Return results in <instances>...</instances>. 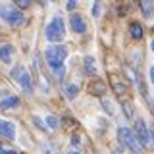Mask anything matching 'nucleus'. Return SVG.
<instances>
[{"mask_svg": "<svg viewBox=\"0 0 154 154\" xmlns=\"http://www.w3.org/2000/svg\"><path fill=\"white\" fill-rule=\"evenodd\" d=\"M46 127L48 129H58V118H56V116L54 114H50V116H46Z\"/></svg>", "mask_w": 154, "mask_h": 154, "instance_id": "ddd939ff", "label": "nucleus"}, {"mask_svg": "<svg viewBox=\"0 0 154 154\" xmlns=\"http://www.w3.org/2000/svg\"><path fill=\"white\" fill-rule=\"evenodd\" d=\"M85 71L89 75H96V64H94V58L93 56H87L85 58Z\"/></svg>", "mask_w": 154, "mask_h": 154, "instance_id": "9b49d317", "label": "nucleus"}, {"mask_svg": "<svg viewBox=\"0 0 154 154\" xmlns=\"http://www.w3.org/2000/svg\"><path fill=\"white\" fill-rule=\"evenodd\" d=\"M131 37H133V38H141V37H143V27H141V23H137V21L131 23Z\"/></svg>", "mask_w": 154, "mask_h": 154, "instance_id": "f8f14e48", "label": "nucleus"}, {"mask_svg": "<svg viewBox=\"0 0 154 154\" xmlns=\"http://www.w3.org/2000/svg\"><path fill=\"white\" fill-rule=\"evenodd\" d=\"M0 137L12 141V139L16 137V125H14L12 122H4V119H0Z\"/></svg>", "mask_w": 154, "mask_h": 154, "instance_id": "0eeeda50", "label": "nucleus"}, {"mask_svg": "<svg viewBox=\"0 0 154 154\" xmlns=\"http://www.w3.org/2000/svg\"><path fill=\"white\" fill-rule=\"evenodd\" d=\"M152 50H154V41H152Z\"/></svg>", "mask_w": 154, "mask_h": 154, "instance_id": "a878e982", "label": "nucleus"}, {"mask_svg": "<svg viewBox=\"0 0 154 154\" xmlns=\"http://www.w3.org/2000/svg\"><path fill=\"white\" fill-rule=\"evenodd\" d=\"M64 33H66V29H64V19L62 17H54L50 23L46 25V38L48 41H62L64 38Z\"/></svg>", "mask_w": 154, "mask_h": 154, "instance_id": "39448f33", "label": "nucleus"}, {"mask_svg": "<svg viewBox=\"0 0 154 154\" xmlns=\"http://www.w3.org/2000/svg\"><path fill=\"white\" fill-rule=\"evenodd\" d=\"M0 16L4 17V21H8L10 25H14V27H17V25H23V21H25L23 14L19 12L17 8H14V6H8V4H0Z\"/></svg>", "mask_w": 154, "mask_h": 154, "instance_id": "7ed1b4c3", "label": "nucleus"}, {"mask_svg": "<svg viewBox=\"0 0 154 154\" xmlns=\"http://www.w3.org/2000/svg\"><path fill=\"white\" fill-rule=\"evenodd\" d=\"M12 79L16 81V83L25 91V93H33V79H31L29 71L23 66H16L12 69Z\"/></svg>", "mask_w": 154, "mask_h": 154, "instance_id": "f03ea898", "label": "nucleus"}, {"mask_svg": "<svg viewBox=\"0 0 154 154\" xmlns=\"http://www.w3.org/2000/svg\"><path fill=\"white\" fill-rule=\"evenodd\" d=\"M66 93H67V98H69V100H73L75 96L79 94V87H75V85H69V87H67V91H66Z\"/></svg>", "mask_w": 154, "mask_h": 154, "instance_id": "4468645a", "label": "nucleus"}, {"mask_svg": "<svg viewBox=\"0 0 154 154\" xmlns=\"http://www.w3.org/2000/svg\"><path fill=\"white\" fill-rule=\"evenodd\" d=\"M102 106L106 108V112H110V114H114V104H110V100H102Z\"/></svg>", "mask_w": 154, "mask_h": 154, "instance_id": "aec40b11", "label": "nucleus"}, {"mask_svg": "<svg viewBox=\"0 0 154 154\" xmlns=\"http://www.w3.org/2000/svg\"><path fill=\"white\" fill-rule=\"evenodd\" d=\"M118 137H119V141H122L131 152H135V154H143V146H141V143L137 141V137H135L133 131H129L127 127H119Z\"/></svg>", "mask_w": 154, "mask_h": 154, "instance_id": "20e7f679", "label": "nucleus"}, {"mask_svg": "<svg viewBox=\"0 0 154 154\" xmlns=\"http://www.w3.org/2000/svg\"><path fill=\"white\" fill-rule=\"evenodd\" d=\"M69 21H71V29H73L75 33H85L87 31V23L81 16H71Z\"/></svg>", "mask_w": 154, "mask_h": 154, "instance_id": "1a4fd4ad", "label": "nucleus"}, {"mask_svg": "<svg viewBox=\"0 0 154 154\" xmlns=\"http://www.w3.org/2000/svg\"><path fill=\"white\" fill-rule=\"evenodd\" d=\"M33 122H35V125H38V129L46 131V125H42V119H41V118H33Z\"/></svg>", "mask_w": 154, "mask_h": 154, "instance_id": "412c9836", "label": "nucleus"}, {"mask_svg": "<svg viewBox=\"0 0 154 154\" xmlns=\"http://www.w3.org/2000/svg\"><path fill=\"white\" fill-rule=\"evenodd\" d=\"M66 56H67L66 46H50V48H46V52H45L46 64L50 66V69H54L60 77H62V73H64V62H66Z\"/></svg>", "mask_w": 154, "mask_h": 154, "instance_id": "f257e3e1", "label": "nucleus"}, {"mask_svg": "<svg viewBox=\"0 0 154 154\" xmlns=\"http://www.w3.org/2000/svg\"><path fill=\"white\" fill-rule=\"evenodd\" d=\"M93 12H94V16H98V14H100V4H94Z\"/></svg>", "mask_w": 154, "mask_h": 154, "instance_id": "5701e85b", "label": "nucleus"}, {"mask_svg": "<svg viewBox=\"0 0 154 154\" xmlns=\"http://www.w3.org/2000/svg\"><path fill=\"white\" fill-rule=\"evenodd\" d=\"M152 106H154V102H152Z\"/></svg>", "mask_w": 154, "mask_h": 154, "instance_id": "bb28decb", "label": "nucleus"}, {"mask_svg": "<svg viewBox=\"0 0 154 154\" xmlns=\"http://www.w3.org/2000/svg\"><path fill=\"white\" fill-rule=\"evenodd\" d=\"M152 6H154V2H143V4H141V8H143V12H144V14H150Z\"/></svg>", "mask_w": 154, "mask_h": 154, "instance_id": "6ab92c4d", "label": "nucleus"}, {"mask_svg": "<svg viewBox=\"0 0 154 154\" xmlns=\"http://www.w3.org/2000/svg\"><path fill=\"white\" fill-rule=\"evenodd\" d=\"M123 114L127 116V118H131V116H133V106H131V102H123Z\"/></svg>", "mask_w": 154, "mask_h": 154, "instance_id": "f3484780", "label": "nucleus"}, {"mask_svg": "<svg viewBox=\"0 0 154 154\" xmlns=\"http://www.w3.org/2000/svg\"><path fill=\"white\" fill-rule=\"evenodd\" d=\"M12 54H14L12 45H2L0 46V60H2L4 64H10V62H12Z\"/></svg>", "mask_w": 154, "mask_h": 154, "instance_id": "9d476101", "label": "nucleus"}, {"mask_svg": "<svg viewBox=\"0 0 154 154\" xmlns=\"http://www.w3.org/2000/svg\"><path fill=\"white\" fill-rule=\"evenodd\" d=\"M135 133H137L135 137L141 143V146H144L146 141H148V131H146V123H144L143 119H137V122H135Z\"/></svg>", "mask_w": 154, "mask_h": 154, "instance_id": "423d86ee", "label": "nucleus"}, {"mask_svg": "<svg viewBox=\"0 0 154 154\" xmlns=\"http://www.w3.org/2000/svg\"><path fill=\"white\" fill-rule=\"evenodd\" d=\"M104 89H106V87H104V83H100V81H98V83H93V85H91V93H98V94H102V93H104Z\"/></svg>", "mask_w": 154, "mask_h": 154, "instance_id": "2eb2a0df", "label": "nucleus"}, {"mask_svg": "<svg viewBox=\"0 0 154 154\" xmlns=\"http://www.w3.org/2000/svg\"><path fill=\"white\" fill-rule=\"evenodd\" d=\"M45 154H60L56 144H45Z\"/></svg>", "mask_w": 154, "mask_h": 154, "instance_id": "dca6fc26", "label": "nucleus"}, {"mask_svg": "<svg viewBox=\"0 0 154 154\" xmlns=\"http://www.w3.org/2000/svg\"><path fill=\"white\" fill-rule=\"evenodd\" d=\"M150 79H152V83H154V67H150Z\"/></svg>", "mask_w": 154, "mask_h": 154, "instance_id": "393cba45", "label": "nucleus"}, {"mask_svg": "<svg viewBox=\"0 0 154 154\" xmlns=\"http://www.w3.org/2000/svg\"><path fill=\"white\" fill-rule=\"evenodd\" d=\"M16 106H19V98L16 94H4L0 100V110H12Z\"/></svg>", "mask_w": 154, "mask_h": 154, "instance_id": "6e6552de", "label": "nucleus"}, {"mask_svg": "<svg viewBox=\"0 0 154 154\" xmlns=\"http://www.w3.org/2000/svg\"><path fill=\"white\" fill-rule=\"evenodd\" d=\"M67 154H81V150H77V148H71V150L67 152Z\"/></svg>", "mask_w": 154, "mask_h": 154, "instance_id": "b1692460", "label": "nucleus"}, {"mask_svg": "<svg viewBox=\"0 0 154 154\" xmlns=\"http://www.w3.org/2000/svg\"><path fill=\"white\" fill-rule=\"evenodd\" d=\"M16 6H17V8H27V6H29V0H17Z\"/></svg>", "mask_w": 154, "mask_h": 154, "instance_id": "4be33fe9", "label": "nucleus"}, {"mask_svg": "<svg viewBox=\"0 0 154 154\" xmlns=\"http://www.w3.org/2000/svg\"><path fill=\"white\" fill-rule=\"evenodd\" d=\"M0 154H17V150H14V148L6 146V144H0Z\"/></svg>", "mask_w": 154, "mask_h": 154, "instance_id": "a211bd4d", "label": "nucleus"}]
</instances>
